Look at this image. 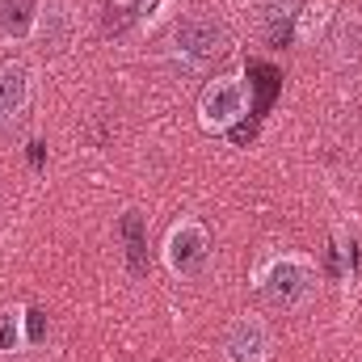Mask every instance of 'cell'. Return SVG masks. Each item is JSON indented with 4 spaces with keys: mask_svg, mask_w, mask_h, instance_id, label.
Instances as JSON below:
<instances>
[{
    "mask_svg": "<svg viewBox=\"0 0 362 362\" xmlns=\"http://www.w3.org/2000/svg\"><path fill=\"white\" fill-rule=\"evenodd\" d=\"M72 30H76L72 8H68L64 0H42V4H38V17H34V34H30V42H34L38 51L59 55V51L72 47Z\"/></svg>",
    "mask_w": 362,
    "mask_h": 362,
    "instance_id": "cell-6",
    "label": "cell"
},
{
    "mask_svg": "<svg viewBox=\"0 0 362 362\" xmlns=\"http://www.w3.org/2000/svg\"><path fill=\"white\" fill-rule=\"evenodd\" d=\"M295 4L299 0H266L262 4V13H266V34L278 38V21H282V30H286V21H295Z\"/></svg>",
    "mask_w": 362,
    "mask_h": 362,
    "instance_id": "cell-10",
    "label": "cell"
},
{
    "mask_svg": "<svg viewBox=\"0 0 362 362\" xmlns=\"http://www.w3.org/2000/svg\"><path fill=\"white\" fill-rule=\"evenodd\" d=\"M173 47L189 64H211L228 51V30L215 17H181L173 30Z\"/></svg>",
    "mask_w": 362,
    "mask_h": 362,
    "instance_id": "cell-5",
    "label": "cell"
},
{
    "mask_svg": "<svg viewBox=\"0 0 362 362\" xmlns=\"http://www.w3.org/2000/svg\"><path fill=\"white\" fill-rule=\"evenodd\" d=\"M257 291L266 295V303L278 312H299L312 303L316 286H320V274L316 262L303 257V253H274L270 262L257 270Z\"/></svg>",
    "mask_w": 362,
    "mask_h": 362,
    "instance_id": "cell-1",
    "label": "cell"
},
{
    "mask_svg": "<svg viewBox=\"0 0 362 362\" xmlns=\"http://www.w3.org/2000/svg\"><path fill=\"white\" fill-rule=\"evenodd\" d=\"M30 110V68L21 59H0V127L21 122Z\"/></svg>",
    "mask_w": 362,
    "mask_h": 362,
    "instance_id": "cell-7",
    "label": "cell"
},
{
    "mask_svg": "<svg viewBox=\"0 0 362 362\" xmlns=\"http://www.w3.org/2000/svg\"><path fill=\"white\" fill-rule=\"evenodd\" d=\"M253 105V89L240 72L228 76H211L198 93V127L206 135H228Z\"/></svg>",
    "mask_w": 362,
    "mask_h": 362,
    "instance_id": "cell-2",
    "label": "cell"
},
{
    "mask_svg": "<svg viewBox=\"0 0 362 362\" xmlns=\"http://www.w3.org/2000/svg\"><path fill=\"white\" fill-rule=\"evenodd\" d=\"M42 0H0V42H30Z\"/></svg>",
    "mask_w": 362,
    "mask_h": 362,
    "instance_id": "cell-8",
    "label": "cell"
},
{
    "mask_svg": "<svg viewBox=\"0 0 362 362\" xmlns=\"http://www.w3.org/2000/svg\"><path fill=\"white\" fill-rule=\"evenodd\" d=\"M211 232L202 219L194 215H181L169 223L165 232V245H160V257H165V270L173 278H202L211 266Z\"/></svg>",
    "mask_w": 362,
    "mask_h": 362,
    "instance_id": "cell-3",
    "label": "cell"
},
{
    "mask_svg": "<svg viewBox=\"0 0 362 362\" xmlns=\"http://www.w3.org/2000/svg\"><path fill=\"white\" fill-rule=\"evenodd\" d=\"M299 17V42H312L320 30H325V21H329V8L325 4H308L303 13H295Z\"/></svg>",
    "mask_w": 362,
    "mask_h": 362,
    "instance_id": "cell-11",
    "label": "cell"
},
{
    "mask_svg": "<svg viewBox=\"0 0 362 362\" xmlns=\"http://www.w3.org/2000/svg\"><path fill=\"white\" fill-rule=\"evenodd\" d=\"M25 308H4L0 312V354H17L25 341H30V333H25Z\"/></svg>",
    "mask_w": 362,
    "mask_h": 362,
    "instance_id": "cell-9",
    "label": "cell"
},
{
    "mask_svg": "<svg viewBox=\"0 0 362 362\" xmlns=\"http://www.w3.org/2000/svg\"><path fill=\"white\" fill-rule=\"evenodd\" d=\"M223 362H270L274 354V333L262 316H236L223 329Z\"/></svg>",
    "mask_w": 362,
    "mask_h": 362,
    "instance_id": "cell-4",
    "label": "cell"
}]
</instances>
